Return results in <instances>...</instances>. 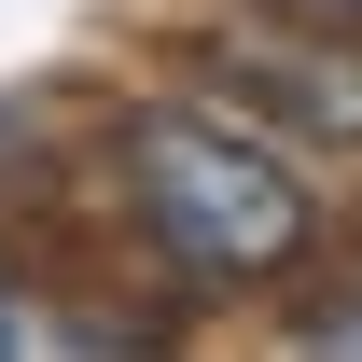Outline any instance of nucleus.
<instances>
[{
  "label": "nucleus",
  "instance_id": "obj_1",
  "mask_svg": "<svg viewBox=\"0 0 362 362\" xmlns=\"http://www.w3.org/2000/svg\"><path fill=\"white\" fill-rule=\"evenodd\" d=\"M112 195H126V237L181 293H293L320 265V195L293 181V153L251 139V112H209V98H126L112 126Z\"/></svg>",
  "mask_w": 362,
  "mask_h": 362
},
{
  "label": "nucleus",
  "instance_id": "obj_2",
  "mask_svg": "<svg viewBox=\"0 0 362 362\" xmlns=\"http://www.w3.org/2000/svg\"><path fill=\"white\" fill-rule=\"evenodd\" d=\"M195 70L237 112H279V126H307V139H362V70L320 56L307 14H279V0H265V28H195Z\"/></svg>",
  "mask_w": 362,
  "mask_h": 362
},
{
  "label": "nucleus",
  "instance_id": "obj_3",
  "mask_svg": "<svg viewBox=\"0 0 362 362\" xmlns=\"http://www.w3.org/2000/svg\"><path fill=\"white\" fill-rule=\"evenodd\" d=\"M28 349V293H14V279H0V362Z\"/></svg>",
  "mask_w": 362,
  "mask_h": 362
},
{
  "label": "nucleus",
  "instance_id": "obj_4",
  "mask_svg": "<svg viewBox=\"0 0 362 362\" xmlns=\"http://www.w3.org/2000/svg\"><path fill=\"white\" fill-rule=\"evenodd\" d=\"M279 14H307V28H362V0H279Z\"/></svg>",
  "mask_w": 362,
  "mask_h": 362
}]
</instances>
